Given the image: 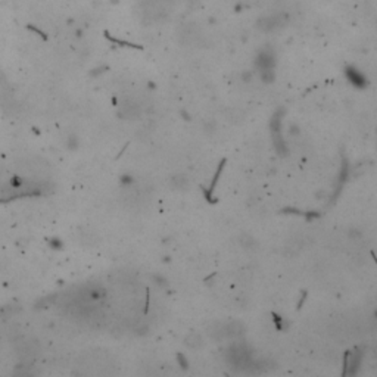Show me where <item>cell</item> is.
<instances>
[{
	"mask_svg": "<svg viewBox=\"0 0 377 377\" xmlns=\"http://www.w3.org/2000/svg\"><path fill=\"white\" fill-rule=\"evenodd\" d=\"M144 6H146V14L150 15L154 19L159 18V16H164L168 9H167V5H168V0H144Z\"/></svg>",
	"mask_w": 377,
	"mask_h": 377,
	"instance_id": "1",
	"label": "cell"
}]
</instances>
